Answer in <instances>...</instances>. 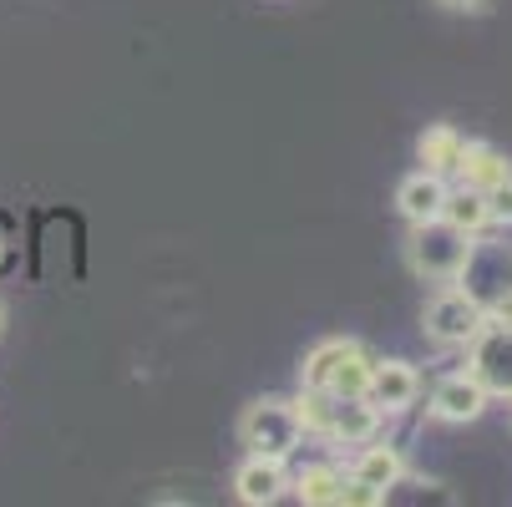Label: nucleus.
Returning <instances> with one entry per match:
<instances>
[{
    "instance_id": "1",
    "label": "nucleus",
    "mask_w": 512,
    "mask_h": 507,
    "mask_svg": "<svg viewBox=\"0 0 512 507\" xmlns=\"http://www.w3.org/2000/svg\"><path fill=\"white\" fill-rule=\"evenodd\" d=\"M300 421H305V437L335 442V447H365L371 437H381V421L386 411L371 406L365 396H325V391H305L295 396Z\"/></svg>"
},
{
    "instance_id": "2",
    "label": "nucleus",
    "mask_w": 512,
    "mask_h": 507,
    "mask_svg": "<svg viewBox=\"0 0 512 507\" xmlns=\"http://www.w3.org/2000/svg\"><path fill=\"white\" fill-rule=\"evenodd\" d=\"M239 442L249 457H279L289 462L300 447H305V421H300V406L289 396H259L244 406L239 416Z\"/></svg>"
},
{
    "instance_id": "3",
    "label": "nucleus",
    "mask_w": 512,
    "mask_h": 507,
    "mask_svg": "<svg viewBox=\"0 0 512 507\" xmlns=\"http://www.w3.org/2000/svg\"><path fill=\"white\" fill-rule=\"evenodd\" d=\"M371 371H376V355L360 340H320L300 366V386L325 396H365Z\"/></svg>"
},
{
    "instance_id": "4",
    "label": "nucleus",
    "mask_w": 512,
    "mask_h": 507,
    "mask_svg": "<svg viewBox=\"0 0 512 507\" xmlns=\"http://www.w3.org/2000/svg\"><path fill=\"white\" fill-rule=\"evenodd\" d=\"M472 239L477 234H462L457 224L447 219H426V224H411L406 234V264L416 279L426 284H457L467 254H472Z\"/></svg>"
},
{
    "instance_id": "5",
    "label": "nucleus",
    "mask_w": 512,
    "mask_h": 507,
    "mask_svg": "<svg viewBox=\"0 0 512 507\" xmlns=\"http://www.w3.org/2000/svg\"><path fill=\"white\" fill-rule=\"evenodd\" d=\"M457 284L487 310V320H512V249L472 239V254L457 274Z\"/></svg>"
},
{
    "instance_id": "6",
    "label": "nucleus",
    "mask_w": 512,
    "mask_h": 507,
    "mask_svg": "<svg viewBox=\"0 0 512 507\" xmlns=\"http://www.w3.org/2000/svg\"><path fill=\"white\" fill-rule=\"evenodd\" d=\"M482 325H487V310L467 295L462 284H447L442 295H431L426 310H421V330H426V340H431V345H447V350L472 345V335H477Z\"/></svg>"
},
{
    "instance_id": "7",
    "label": "nucleus",
    "mask_w": 512,
    "mask_h": 507,
    "mask_svg": "<svg viewBox=\"0 0 512 507\" xmlns=\"http://www.w3.org/2000/svg\"><path fill=\"white\" fill-rule=\"evenodd\" d=\"M467 371L487 386V396L512 401V320H487L467 345Z\"/></svg>"
},
{
    "instance_id": "8",
    "label": "nucleus",
    "mask_w": 512,
    "mask_h": 507,
    "mask_svg": "<svg viewBox=\"0 0 512 507\" xmlns=\"http://www.w3.org/2000/svg\"><path fill=\"white\" fill-rule=\"evenodd\" d=\"M487 386L472 376V371H457V376H442L426 396V416L431 421H447V426H467L487 411Z\"/></svg>"
},
{
    "instance_id": "9",
    "label": "nucleus",
    "mask_w": 512,
    "mask_h": 507,
    "mask_svg": "<svg viewBox=\"0 0 512 507\" xmlns=\"http://www.w3.org/2000/svg\"><path fill=\"white\" fill-rule=\"evenodd\" d=\"M416 396H421V376H416L411 360H381L376 355V371H371V386H365V401L381 406L386 416H396V411H411Z\"/></svg>"
},
{
    "instance_id": "10",
    "label": "nucleus",
    "mask_w": 512,
    "mask_h": 507,
    "mask_svg": "<svg viewBox=\"0 0 512 507\" xmlns=\"http://www.w3.org/2000/svg\"><path fill=\"white\" fill-rule=\"evenodd\" d=\"M289 492V472L279 457H244L239 472H234V497L244 507H269Z\"/></svg>"
},
{
    "instance_id": "11",
    "label": "nucleus",
    "mask_w": 512,
    "mask_h": 507,
    "mask_svg": "<svg viewBox=\"0 0 512 507\" xmlns=\"http://www.w3.org/2000/svg\"><path fill=\"white\" fill-rule=\"evenodd\" d=\"M442 203H447V178L442 173H411L396 188V213L406 224H426V219H442Z\"/></svg>"
},
{
    "instance_id": "12",
    "label": "nucleus",
    "mask_w": 512,
    "mask_h": 507,
    "mask_svg": "<svg viewBox=\"0 0 512 507\" xmlns=\"http://www.w3.org/2000/svg\"><path fill=\"white\" fill-rule=\"evenodd\" d=\"M350 477L355 482H365V487H376L381 497L406 477V457H401V447H391V442H365L360 447V457H355V467H350Z\"/></svg>"
},
{
    "instance_id": "13",
    "label": "nucleus",
    "mask_w": 512,
    "mask_h": 507,
    "mask_svg": "<svg viewBox=\"0 0 512 507\" xmlns=\"http://www.w3.org/2000/svg\"><path fill=\"white\" fill-rule=\"evenodd\" d=\"M502 178H512V163L492 148V142H472V137H467V148H462V158H457V183L487 193V188H497Z\"/></svg>"
},
{
    "instance_id": "14",
    "label": "nucleus",
    "mask_w": 512,
    "mask_h": 507,
    "mask_svg": "<svg viewBox=\"0 0 512 507\" xmlns=\"http://www.w3.org/2000/svg\"><path fill=\"white\" fill-rule=\"evenodd\" d=\"M289 487H295V497L305 507H340L345 502V472L335 462H310L300 467L295 477H289Z\"/></svg>"
},
{
    "instance_id": "15",
    "label": "nucleus",
    "mask_w": 512,
    "mask_h": 507,
    "mask_svg": "<svg viewBox=\"0 0 512 507\" xmlns=\"http://www.w3.org/2000/svg\"><path fill=\"white\" fill-rule=\"evenodd\" d=\"M462 148H467V137L452 127V122H436V127H426L421 137H416V158H421V168L426 173H457V158H462Z\"/></svg>"
},
{
    "instance_id": "16",
    "label": "nucleus",
    "mask_w": 512,
    "mask_h": 507,
    "mask_svg": "<svg viewBox=\"0 0 512 507\" xmlns=\"http://www.w3.org/2000/svg\"><path fill=\"white\" fill-rule=\"evenodd\" d=\"M442 219H447V224H457L462 234H482V229H487V193H477V188H467V183L447 188Z\"/></svg>"
},
{
    "instance_id": "17",
    "label": "nucleus",
    "mask_w": 512,
    "mask_h": 507,
    "mask_svg": "<svg viewBox=\"0 0 512 507\" xmlns=\"http://www.w3.org/2000/svg\"><path fill=\"white\" fill-rule=\"evenodd\" d=\"M487 224L512 229V178H502L497 188H487Z\"/></svg>"
},
{
    "instance_id": "18",
    "label": "nucleus",
    "mask_w": 512,
    "mask_h": 507,
    "mask_svg": "<svg viewBox=\"0 0 512 507\" xmlns=\"http://www.w3.org/2000/svg\"><path fill=\"white\" fill-rule=\"evenodd\" d=\"M6 269H11V239L0 234V274H6Z\"/></svg>"
},
{
    "instance_id": "19",
    "label": "nucleus",
    "mask_w": 512,
    "mask_h": 507,
    "mask_svg": "<svg viewBox=\"0 0 512 507\" xmlns=\"http://www.w3.org/2000/svg\"><path fill=\"white\" fill-rule=\"evenodd\" d=\"M442 6H452V11H472V6H482V0H442Z\"/></svg>"
},
{
    "instance_id": "20",
    "label": "nucleus",
    "mask_w": 512,
    "mask_h": 507,
    "mask_svg": "<svg viewBox=\"0 0 512 507\" xmlns=\"http://www.w3.org/2000/svg\"><path fill=\"white\" fill-rule=\"evenodd\" d=\"M0 320H6V310H0Z\"/></svg>"
}]
</instances>
